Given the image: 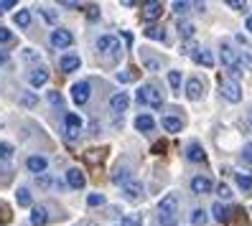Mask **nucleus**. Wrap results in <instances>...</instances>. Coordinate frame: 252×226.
I'll list each match as a JSON object with an SVG mask.
<instances>
[{
    "mask_svg": "<svg viewBox=\"0 0 252 226\" xmlns=\"http://www.w3.org/2000/svg\"><path fill=\"white\" fill-rule=\"evenodd\" d=\"M173 8H176V10H181V13H184V10H189L191 5H189V3H173Z\"/></svg>",
    "mask_w": 252,
    "mask_h": 226,
    "instance_id": "nucleus-47",
    "label": "nucleus"
},
{
    "mask_svg": "<svg viewBox=\"0 0 252 226\" xmlns=\"http://www.w3.org/2000/svg\"><path fill=\"white\" fill-rule=\"evenodd\" d=\"M16 26H21V28L31 26V10H18L16 13Z\"/></svg>",
    "mask_w": 252,
    "mask_h": 226,
    "instance_id": "nucleus-25",
    "label": "nucleus"
},
{
    "mask_svg": "<svg viewBox=\"0 0 252 226\" xmlns=\"http://www.w3.org/2000/svg\"><path fill=\"white\" fill-rule=\"evenodd\" d=\"M160 13H163V3H148L145 5V10H143V18L145 21H156V18H160Z\"/></svg>",
    "mask_w": 252,
    "mask_h": 226,
    "instance_id": "nucleus-20",
    "label": "nucleus"
},
{
    "mask_svg": "<svg viewBox=\"0 0 252 226\" xmlns=\"http://www.w3.org/2000/svg\"><path fill=\"white\" fill-rule=\"evenodd\" d=\"M135 127H138L140 132H153L156 119H153L151 114H138V117H135Z\"/></svg>",
    "mask_w": 252,
    "mask_h": 226,
    "instance_id": "nucleus-21",
    "label": "nucleus"
},
{
    "mask_svg": "<svg viewBox=\"0 0 252 226\" xmlns=\"http://www.w3.org/2000/svg\"><path fill=\"white\" fill-rule=\"evenodd\" d=\"M160 125H163V130H166V132H181L184 130V119L176 117V114H166V117L160 119Z\"/></svg>",
    "mask_w": 252,
    "mask_h": 226,
    "instance_id": "nucleus-14",
    "label": "nucleus"
},
{
    "mask_svg": "<svg viewBox=\"0 0 252 226\" xmlns=\"http://www.w3.org/2000/svg\"><path fill=\"white\" fill-rule=\"evenodd\" d=\"M212 214H214V219H217L219 224H227V221H229V211L221 206V203H214V206H212Z\"/></svg>",
    "mask_w": 252,
    "mask_h": 226,
    "instance_id": "nucleus-23",
    "label": "nucleus"
},
{
    "mask_svg": "<svg viewBox=\"0 0 252 226\" xmlns=\"http://www.w3.org/2000/svg\"><path fill=\"white\" fill-rule=\"evenodd\" d=\"M145 36H148V38H156V41H163V38H166L163 28H158V26H148V28H145Z\"/></svg>",
    "mask_w": 252,
    "mask_h": 226,
    "instance_id": "nucleus-28",
    "label": "nucleus"
},
{
    "mask_svg": "<svg viewBox=\"0 0 252 226\" xmlns=\"http://www.w3.org/2000/svg\"><path fill=\"white\" fill-rule=\"evenodd\" d=\"M123 226H143L140 214H127V216H123Z\"/></svg>",
    "mask_w": 252,
    "mask_h": 226,
    "instance_id": "nucleus-30",
    "label": "nucleus"
},
{
    "mask_svg": "<svg viewBox=\"0 0 252 226\" xmlns=\"http://www.w3.org/2000/svg\"><path fill=\"white\" fill-rule=\"evenodd\" d=\"M23 56H26V61H28V58H31V61H33V58H38L33 49H26V51H23Z\"/></svg>",
    "mask_w": 252,
    "mask_h": 226,
    "instance_id": "nucleus-44",
    "label": "nucleus"
},
{
    "mask_svg": "<svg viewBox=\"0 0 252 226\" xmlns=\"http://www.w3.org/2000/svg\"><path fill=\"white\" fill-rule=\"evenodd\" d=\"M97 49H99V54L102 56H110L112 58V61H117V58H120V38H117V36H99L97 38Z\"/></svg>",
    "mask_w": 252,
    "mask_h": 226,
    "instance_id": "nucleus-3",
    "label": "nucleus"
},
{
    "mask_svg": "<svg viewBox=\"0 0 252 226\" xmlns=\"http://www.w3.org/2000/svg\"><path fill=\"white\" fill-rule=\"evenodd\" d=\"M143 64H145L148 69H153V71H156V69L160 66V61H158V58H156V56H148V54L143 56Z\"/></svg>",
    "mask_w": 252,
    "mask_h": 226,
    "instance_id": "nucleus-34",
    "label": "nucleus"
},
{
    "mask_svg": "<svg viewBox=\"0 0 252 226\" xmlns=\"http://www.w3.org/2000/svg\"><path fill=\"white\" fill-rule=\"evenodd\" d=\"M13 5H16V0H0V13H5V10H10Z\"/></svg>",
    "mask_w": 252,
    "mask_h": 226,
    "instance_id": "nucleus-43",
    "label": "nucleus"
},
{
    "mask_svg": "<svg viewBox=\"0 0 252 226\" xmlns=\"http://www.w3.org/2000/svg\"><path fill=\"white\" fill-rule=\"evenodd\" d=\"M31 224H33V226H46V224H49L46 208H43V206H33V208H31Z\"/></svg>",
    "mask_w": 252,
    "mask_h": 226,
    "instance_id": "nucleus-19",
    "label": "nucleus"
},
{
    "mask_svg": "<svg viewBox=\"0 0 252 226\" xmlns=\"http://www.w3.org/2000/svg\"><path fill=\"white\" fill-rule=\"evenodd\" d=\"M168 84H171V89H179L181 86V74L179 71H171L168 74Z\"/></svg>",
    "mask_w": 252,
    "mask_h": 226,
    "instance_id": "nucleus-33",
    "label": "nucleus"
},
{
    "mask_svg": "<svg viewBox=\"0 0 252 226\" xmlns=\"http://www.w3.org/2000/svg\"><path fill=\"white\" fill-rule=\"evenodd\" d=\"M191 58H194L196 64H201V66H214V56H212V51H206V49H194L191 51Z\"/></svg>",
    "mask_w": 252,
    "mask_h": 226,
    "instance_id": "nucleus-16",
    "label": "nucleus"
},
{
    "mask_svg": "<svg viewBox=\"0 0 252 226\" xmlns=\"http://www.w3.org/2000/svg\"><path fill=\"white\" fill-rule=\"evenodd\" d=\"M125 178H127V170H117V173L112 175L115 183H123V186H125Z\"/></svg>",
    "mask_w": 252,
    "mask_h": 226,
    "instance_id": "nucleus-40",
    "label": "nucleus"
},
{
    "mask_svg": "<svg viewBox=\"0 0 252 226\" xmlns=\"http://www.w3.org/2000/svg\"><path fill=\"white\" fill-rule=\"evenodd\" d=\"M234 180H237V186H240L245 193H252V175H247V173H237Z\"/></svg>",
    "mask_w": 252,
    "mask_h": 226,
    "instance_id": "nucleus-22",
    "label": "nucleus"
},
{
    "mask_svg": "<svg viewBox=\"0 0 252 226\" xmlns=\"http://www.w3.org/2000/svg\"><path fill=\"white\" fill-rule=\"evenodd\" d=\"M247 31H250V33H252V16H250V18H247Z\"/></svg>",
    "mask_w": 252,
    "mask_h": 226,
    "instance_id": "nucleus-51",
    "label": "nucleus"
},
{
    "mask_svg": "<svg viewBox=\"0 0 252 226\" xmlns=\"http://www.w3.org/2000/svg\"><path fill=\"white\" fill-rule=\"evenodd\" d=\"M90 94H92L90 82H77V84L71 86V102L79 104V107H84V104L90 102Z\"/></svg>",
    "mask_w": 252,
    "mask_h": 226,
    "instance_id": "nucleus-5",
    "label": "nucleus"
},
{
    "mask_svg": "<svg viewBox=\"0 0 252 226\" xmlns=\"http://www.w3.org/2000/svg\"><path fill=\"white\" fill-rule=\"evenodd\" d=\"M0 64H8V51H0Z\"/></svg>",
    "mask_w": 252,
    "mask_h": 226,
    "instance_id": "nucleus-49",
    "label": "nucleus"
},
{
    "mask_svg": "<svg viewBox=\"0 0 252 226\" xmlns=\"http://www.w3.org/2000/svg\"><path fill=\"white\" fill-rule=\"evenodd\" d=\"M10 41H13V33L8 31V28L0 26V43H10Z\"/></svg>",
    "mask_w": 252,
    "mask_h": 226,
    "instance_id": "nucleus-38",
    "label": "nucleus"
},
{
    "mask_svg": "<svg viewBox=\"0 0 252 226\" xmlns=\"http://www.w3.org/2000/svg\"><path fill=\"white\" fill-rule=\"evenodd\" d=\"M13 158V145L0 142V160H10Z\"/></svg>",
    "mask_w": 252,
    "mask_h": 226,
    "instance_id": "nucleus-31",
    "label": "nucleus"
},
{
    "mask_svg": "<svg viewBox=\"0 0 252 226\" xmlns=\"http://www.w3.org/2000/svg\"><path fill=\"white\" fill-rule=\"evenodd\" d=\"M46 82H49V71H46V69H36V71L31 74V84H33V86H43Z\"/></svg>",
    "mask_w": 252,
    "mask_h": 226,
    "instance_id": "nucleus-24",
    "label": "nucleus"
},
{
    "mask_svg": "<svg viewBox=\"0 0 252 226\" xmlns=\"http://www.w3.org/2000/svg\"><path fill=\"white\" fill-rule=\"evenodd\" d=\"M130 107V97L125 92H117L115 97H110V110L112 112H125Z\"/></svg>",
    "mask_w": 252,
    "mask_h": 226,
    "instance_id": "nucleus-13",
    "label": "nucleus"
},
{
    "mask_svg": "<svg viewBox=\"0 0 252 226\" xmlns=\"http://www.w3.org/2000/svg\"><path fill=\"white\" fill-rule=\"evenodd\" d=\"M221 97H224L227 102H240L242 99V86H240V82L237 79H232V77H227L224 82H221Z\"/></svg>",
    "mask_w": 252,
    "mask_h": 226,
    "instance_id": "nucleus-4",
    "label": "nucleus"
},
{
    "mask_svg": "<svg viewBox=\"0 0 252 226\" xmlns=\"http://www.w3.org/2000/svg\"><path fill=\"white\" fill-rule=\"evenodd\" d=\"M66 183L71 186V188H84V183H87V180H84V173L79 170V168H71L69 173H66Z\"/></svg>",
    "mask_w": 252,
    "mask_h": 226,
    "instance_id": "nucleus-17",
    "label": "nucleus"
},
{
    "mask_svg": "<svg viewBox=\"0 0 252 226\" xmlns=\"http://www.w3.org/2000/svg\"><path fill=\"white\" fill-rule=\"evenodd\" d=\"M176 28H179V33H181L184 38L194 36V23H189V21H179V26H176Z\"/></svg>",
    "mask_w": 252,
    "mask_h": 226,
    "instance_id": "nucleus-26",
    "label": "nucleus"
},
{
    "mask_svg": "<svg viewBox=\"0 0 252 226\" xmlns=\"http://www.w3.org/2000/svg\"><path fill=\"white\" fill-rule=\"evenodd\" d=\"M138 102L145 104V107L158 110L160 104H163V92H160L156 84H143V86L138 89Z\"/></svg>",
    "mask_w": 252,
    "mask_h": 226,
    "instance_id": "nucleus-2",
    "label": "nucleus"
},
{
    "mask_svg": "<svg viewBox=\"0 0 252 226\" xmlns=\"http://www.w3.org/2000/svg\"><path fill=\"white\" fill-rule=\"evenodd\" d=\"M186 158L194 160V163H204V160H206V153H204V147H201L199 142H191V145L186 147Z\"/></svg>",
    "mask_w": 252,
    "mask_h": 226,
    "instance_id": "nucleus-18",
    "label": "nucleus"
},
{
    "mask_svg": "<svg viewBox=\"0 0 252 226\" xmlns=\"http://www.w3.org/2000/svg\"><path fill=\"white\" fill-rule=\"evenodd\" d=\"M64 132H66L69 140H77L79 135H82V119L74 114V112H66L64 114Z\"/></svg>",
    "mask_w": 252,
    "mask_h": 226,
    "instance_id": "nucleus-6",
    "label": "nucleus"
},
{
    "mask_svg": "<svg viewBox=\"0 0 252 226\" xmlns=\"http://www.w3.org/2000/svg\"><path fill=\"white\" fill-rule=\"evenodd\" d=\"M21 102L26 104V107H33V104H36V94H23Z\"/></svg>",
    "mask_w": 252,
    "mask_h": 226,
    "instance_id": "nucleus-41",
    "label": "nucleus"
},
{
    "mask_svg": "<svg viewBox=\"0 0 252 226\" xmlns=\"http://www.w3.org/2000/svg\"><path fill=\"white\" fill-rule=\"evenodd\" d=\"M123 38H125L127 43H132V33H130V31H123Z\"/></svg>",
    "mask_w": 252,
    "mask_h": 226,
    "instance_id": "nucleus-50",
    "label": "nucleus"
},
{
    "mask_svg": "<svg viewBox=\"0 0 252 226\" xmlns=\"http://www.w3.org/2000/svg\"><path fill=\"white\" fill-rule=\"evenodd\" d=\"M16 198H18V206H31V191L28 188H18V193H16Z\"/></svg>",
    "mask_w": 252,
    "mask_h": 226,
    "instance_id": "nucleus-27",
    "label": "nucleus"
},
{
    "mask_svg": "<svg viewBox=\"0 0 252 226\" xmlns=\"http://www.w3.org/2000/svg\"><path fill=\"white\" fill-rule=\"evenodd\" d=\"M26 168L31 170V173H38V175H41L43 170L49 168V160H46V158H41V155H31V158L26 160Z\"/></svg>",
    "mask_w": 252,
    "mask_h": 226,
    "instance_id": "nucleus-15",
    "label": "nucleus"
},
{
    "mask_svg": "<svg viewBox=\"0 0 252 226\" xmlns=\"http://www.w3.org/2000/svg\"><path fill=\"white\" fill-rule=\"evenodd\" d=\"M71 43H74V33L66 31V28H56L51 33V46H56V49H69Z\"/></svg>",
    "mask_w": 252,
    "mask_h": 226,
    "instance_id": "nucleus-8",
    "label": "nucleus"
},
{
    "mask_svg": "<svg viewBox=\"0 0 252 226\" xmlns=\"http://www.w3.org/2000/svg\"><path fill=\"white\" fill-rule=\"evenodd\" d=\"M227 5H229V8H245L242 0H227Z\"/></svg>",
    "mask_w": 252,
    "mask_h": 226,
    "instance_id": "nucleus-45",
    "label": "nucleus"
},
{
    "mask_svg": "<svg viewBox=\"0 0 252 226\" xmlns=\"http://www.w3.org/2000/svg\"><path fill=\"white\" fill-rule=\"evenodd\" d=\"M221 64H224L229 71L240 69V51L232 49L229 43H224V46H221Z\"/></svg>",
    "mask_w": 252,
    "mask_h": 226,
    "instance_id": "nucleus-7",
    "label": "nucleus"
},
{
    "mask_svg": "<svg viewBox=\"0 0 252 226\" xmlns=\"http://www.w3.org/2000/svg\"><path fill=\"white\" fill-rule=\"evenodd\" d=\"M13 221V214H10V206L0 201V224H10Z\"/></svg>",
    "mask_w": 252,
    "mask_h": 226,
    "instance_id": "nucleus-29",
    "label": "nucleus"
},
{
    "mask_svg": "<svg viewBox=\"0 0 252 226\" xmlns=\"http://www.w3.org/2000/svg\"><path fill=\"white\" fill-rule=\"evenodd\" d=\"M201 97H204V82L196 79V77H191V79L186 82V99L199 102Z\"/></svg>",
    "mask_w": 252,
    "mask_h": 226,
    "instance_id": "nucleus-9",
    "label": "nucleus"
},
{
    "mask_svg": "<svg viewBox=\"0 0 252 226\" xmlns=\"http://www.w3.org/2000/svg\"><path fill=\"white\" fill-rule=\"evenodd\" d=\"M49 102L56 104V107H62V104H64V99H62V94H59V92H49Z\"/></svg>",
    "mask_w": 252,
    "mask_h": 226,
    "instance_id": "nucleus-39",
    "label": "nucleus"
},
{
    "mask_svg": "<svg viewBox=\"0 0 252 226\" xmlns=\"http://www.w3.org/2000/svg\"><path fill=\"white\" fill-rule=\"evenodd\" d=\"M240 66L242 69H252V56L247 51H240Z\"/></svg>",
    "mask_w": 252,
    "mask_h": 226,
    "instance_id": "nucleus-35",
    "label": "nucleus"
},
{
    "mask_svg": "<svg viewBox=\"0 0 252 226\" xmlns=\"http://www.w3.org/2000/svg\"><path fill=\"white\" fill-rule=\"evenodd\" d=\"M242 163L252 168V145H245V150H242Z\"/></svg>",
    "mask_w": 252,
    "mask_h": 226,
    "instance_id": "nucleus-37",
    "label": "nucleus"
},
{
    "mask_svg": "<svg viewBox=\"0 0 252 226\" xmlns=\"http://www.w3.org/2000/svg\"><path fill=\"white\" fill-rule=\"evenodd\" d=\"M87 203H90V206H102V203H105V196L92 193V196H87Z\"/></svg>",
    "mask_w": 252,
    "mask_h": 226,
    "instance_id": "nucleus-36",
    "label": "nucleus"
},
{
    "mask_svg": "<svg viewBox=\"0 0 252 226\" xmlns=\"http://www.w3.org/2000/svg\"><path fill=\"white\" fill-rule=\"evenodd\" d=\"M97 16H99V13H97V5H92V8H90V18H92V21H94V18H97Z\"/></svg>",
    "mask_w": 252,
    "mask_h": 226,
    "instance_id": "nucleus-48",
    "label": "nucleus"
},
{
    "mask_svg": "<svg viewBox=\"0 0 252 226\" xmlns=\"http://www.w3.org/2000/svg\"><path fill=\"white\" fill-rule=\"evenodd\" d=\"M212 178H206V175H194L191 178V191L194 193H199V196H204V193H212Z\"/></svg>",
    "mask_w": 252,
    "mask_h": 226,
    "instance_id": "nucleus-11",
    "label": "nucleus"
},
{
    "mask_svg": "<svg viewBox=\"0 0 252 226\" xmlns=\"http://www.w3.org/2000/svg\"><path fill=\"white\" fill-rule=\"evenodd\" d=\"M176 219H179V198H176V193H168L158 203V221L160 226H173Z\"/></svg>",
    "mask_w": 252,
    "mask_h": 226,
    "instance_id": "nucleus-1",
    "label": "nucleus"
},
{
    "mask_svg": "<svg viewBox=\"0 0 252 226\" xmlns=\"http://www.w3.org/2000/svg\"><path fill=\"white\" fill-rule=\"evenodd\" d=\"M191 224H196V226H201V224H206V214L201 208H196L194 214H191Z\"/></svg>",
    "mask_w": 252,
    "mask_h": 226,
    "instance_id": "nucleus-32",
    "label": "nucleus"
},
{
    "mask_svg": "<svg viewBox=\"0 0 252 226\" xmlns=\"http://www.w3.org/2000/svg\"><path fill=\"white\" fill-rule=\"evenodd\" d=\"M123 198H125V201H138V198H143V186L138 183V180H127V183L123 186Z\"/></svg>",
    "mask_w": 252,
    "mask_h": 226,
    "instance_id": "nucleus-10",
    "label": "nucleus"
},
{
    "mask_svg": "<svg viewBox=\"0 0 252 226\" xmlns=\"http://www.w3.org/2000/svg\"><path fill=\"white\" fill-rule=\"evenodd\" d=\"M79 64H82V58H79L77 54H66V56H62V61H59V66H62V71H64V74L77 71V69H79Z\"/></svg>",
    "mask_w": 252,
    "mask_h": 226,
    "instance_id": "nucleus-12",
    "label": "nucleus"
},
{
    "mask_svg": "<svg viewBox=\"0 0 252 226\" xmlns=\"http://www.w3.org/2000/svg\"><path fill=\"white\" fill-rule=\"evenodd\" d=\"M219 196H221V198H229L232 193H229V188H227V186H219Z\"/></svg>",
    "mask_w": 252,
    "mask_h": 226,
    "instance_id": "nucleus-46",
    "label": "nucleus"
},
{
    "mask_svg": "<svg viewBox=\"0 0 252 226\" xmlns=\"http://www.w3.org/2000/svg\"><path fill=\"white\" fill-rule=\"evenodd\" d=\"M41 16L46 18L49 23H56V13H54V10H46V8H43V10H41Z\"/></svg>",
    "mask_w": 252,
    "mask_h": 226,
    "instance_id": "nucleus-42",
    "label": "nucleus"
}]
</instances>
